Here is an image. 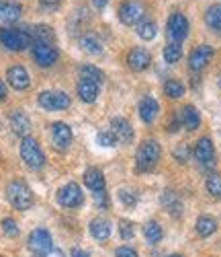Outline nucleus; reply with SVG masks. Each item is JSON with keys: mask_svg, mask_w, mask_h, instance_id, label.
<instances>
[{"mask_svg": "<svg viewBox=\"0 0 221 257\" xmlns=\"http://www.w3.org/2000/svg\"><path fill=\"white\" fill-rule=\"evenodd\" d=\"M162 157V148L156 140H146L142 142V146L138 148V155H136V169L138 171H152L154 167L158 165Z\"/></svg>", "mask_w": 221, "mask_h": 257, "instance_id": "obj_3", "label": "nucleus"}, {"mask_svg": "<svg viewBox=\"0 0 221 257\" xmlns=\"http://www.w3.org/2000/svg\"><path fill=\"white\" fill-rule=\"evenodd\" d=\"M39 3H41L43 7H48V9H56V7L62 5V0H39Z\"/></svg>", "mask_w": 221, "mask_h": 257, "instance_id": "obj_42", "label": "nucleus"}, {"mask_svg": "<svg viewBox=\"0 0 221 257\" xmlns=\"http://www.w3.org/2000/svg\"><path fill=\"white\" fill-rule=\"evenodd\" d=\"M29 249L35 257H48L54 249V241H52V234L46 228H35L29 234Z\"/></svg>", "mask_w": 221, "mask_h": 257, "instance_id": "obj_8", "label": "nucleus"}, {"mask_svg": "<svg viewBox=\"0 0 221 257\" xmlns=\"http://www.w3.org/2000/svg\"><path fill=\"white\" fill-rule=\"evenodd\" d=\"M6 99V87H4V82L0 80V101H4Z\"/></svg>", "mask_w": 221, "mask_h": 257, "instance_id": "obj_44", "label": "nucleus"}, {"mask_svg": "<svg viewBox=\"0 0 221 257\" xmlns=\"http://www.w3.org/2000/svg\"><path fill=\"white\" fill-rule=\"evenodd\" d=\"M96 140H98L100 146H106V148H113V146H117V142H119L113 132H100Z\"/></svg>", "mask_w": 221, "mask_h": 257, "instance_id": "obj_36", "label": "nucleus"}, {"mask_svg": "<svg viewBox=\"0 0 221 257\" xmlns=\"http://www.w3.org/2000/svg\"><path fill=\"white\" fill-rule=\"evenodd\" d=\"M144 234H146L148 243L156 245V243H160V239H162V226H160L156 220H150V222L144 226Z\"/></svg>", "mask_w": 221, "mask_h": 257, "instance_id": "obj_28", "label": "nucleus"}, {"mask_svg": "<svg viewBox=\"0 0 221 257\" xmlns=\"http://www.w3.org/2000/svg\"><path fill=\"white\" fill-rule=\"evenodd\" d=\"M72 257H90L86 251H82V249H72Z\"/></svg>", "mask_w": 221, "mask_h": 257, "instance_id": "obj_43", "label": "nucleus"}, {"mask_svg": "<svg viewBox=\"0 0 221 257\" xmlns=\"http://www.w3.org/2000/svg\"><path fill=\"white\" fill-rule=\"evenodd\" d=\"M119 198H121V202H123L127 208H134V206L138 204V194H134L131 189H121V191H119Z\"/></svg>", "mask_w": 221, "mask_h": 257, "instance_id": "obj_37", "label": "nucleus"}, {"mask_svg": "<svg viewBox=\"0 0 221 257\" xmlns=\"http://www.w3.org/2000/svg\"><path fill=\"white\" fill-rule=\"evenodd\" d=\"M84 183L86 187L92 191V194H96V191H104V175L102 171L96 169V167H90L84 171Z\"/></svg>", "mask_w": 221, "mask_h": 257, "instance_id": "obj_20", "label": "nucleus"}, {"mask_svg": "<svg viewBox=\"0 0 221 257\" xmlns=\"http://www.w3.org/2000/svg\"><path fill=\"white\" fill-rule=\"evenodd\" d=\"M39 105L48 111H64L70 107V97L64 91H43L39 93Z\"/></svg>", "mask_w": 221, "mask_h": 257, "instance_id": "obj_9", "label": "nucleus"}, {"mask_svg": "<svg viewBox=\"0 0 221 257\" xmlns=\"http://www.w3.org/2000/svg\"><path fill=\"white\" fill-rule=\"evenodd\" d=\"M20 15H23L20 5L10 3V0H0V23H14L20 19Z\"/></svg>", "mask_w": 221, "mask_h": 257, "instance_id": "obj_19", "label": "nucleus"}, {"mask_svg": "<svg viewBox=\"0 0 221 257\" xmlns=\"http://www.w3.org/2000/svg\"><path fill=\"white\" fill-rule=\"evenodd\" d=\"M117 13H119V21L123 25H138L144 21L146 5L142 0H123Z\"/></svg>", "mask_w": 221, "mask_h": 257, "instance_id": "obj_5", "label": "nucleus"}, {"mask_svg": "<svg viewBox=\"0 0 221 257\" xmlns=\"http://www.w3.org/2000/svg\"><path fill=\"white\" fill-rule=\"evenodd\" d=\"M172 155H174V159L178 161V163H186L188 157H190V146L182 142V144H178V146L174 148V153H172Z\"/></svg>", "mask_w": 221, "mask_h": 257, "instance_id": "obj_35", "label": "nucleus"}, {"mask_svg": "<svg viewBox=\"0 0 221 257\" xmlns=\"http://www.w3.org/2000/svg\"><path fill=\"white\" fill-rule=\"evenodd\" d=\"M182 58V46L180 44H170L164 48V60L168 64H174V62H178Z\"/></svg>", "mask_w": 221, "mask_h": 257, "instance_id": "obj_34", "label": "nucleus"}, {"mask_svg": "<svg viewBox=\"0 0 221 257\" xmlns=\"http://www.w3.org/2000/svg\"><path fill=\"white\" fill-rule=\"evenodd\" d=\"M164 95L168 99H180L184 95V84L180 80H176V78H168L164 82Z\"/></svg>", "mask_w": 221, "mask_h": 257, "instance_id": "obj_26", "label": "nucleus"}, {"mask_svg": "<svg viewBox=\"0 0 221 257\" xmlns=\"http://www.w3.org/2000/svg\"><path fill=\"white\" fill-rule=\"evenodd\" d=\"M115 257H138V251L131 247H119L115 251Z\"/></svg>", "mask_w": 221, "mask_h": 257, "instance_id": "obj_40", "label": "nucleus"}, {"mask_svg": "<svg viewBox=\"0 0 221 257\" xmlns=\"http://www.w3.org/2000/svg\"><path fill=\"white\" fill-rule=\"evenodd\" d=\"M180 121H182V125L186 127L188 132L196 130V127L201 125V115H198L196 107H192V105H184V107H182V111H180Z\"/></svg>", "mask_w": 221, "mask_h": 257, "instance_id": "obj_22", "label": "nucleus"}, {"mask_svg": "<svg viewBox=\"0 0 221 257\" xmlns=\"http://www.w3.org/2000/svg\"><path fill=\"white\" fill-rule=\"evenodd\" d=\"M0 226H2V232L6 234V237H16L18 234V226L12 218H4L2 222H0Z\"/></svg>", "mask_w": 221, "mask_h": 257, "instance_id": "obj_38", "label": "nucleus"}, {"mask_svg": "<svg viewBox=\"0 0 221 257\" xmlns=\"http://www.w3.org/2000/svg\"><path fill=\"white\" fill-rule=\"evenodd\" d=\"M194 159L198 161V165L207 167V169H211L215 165V148H213L211 138L203 136L201 140L196 142V146H194Z\"/></svg>", "mask_w": 221, "mask_h": 257, "instance_id": "obj_12", "label": "nucleus"}, {"mask_svg": "<svg viewBox=\"0 0 221 257\" xmlns=\"http://www.w3.org/2000/svg\"><path fill=\"white\" fill-rule=\"evenodd\" d=\"M6 80H8L10 87L16 89V91H25V89H29V84H31V76H29L27 68H23V66H10L6 70Z\"/></svg>", "mask_w": 221, "mask_h": 257, "instance_id": "obj_15", "label": "nucleus"}, {"mask_svg": "<svg viewBox=\"0 0 221 257\" xmlns=\"http://www.w3.org/2000/svg\"><path fill=\"white\" fill-rule=\"evenodd\" d=\"M106 3H108V0H92V5H94L96 9H104Z\"/></svg>", "mask_w": 221, "mask_h": 257, "instance_id": "obj_45", "label": "nucleus"}, {"mask_svg": "<svg viewBox=\"0 0 221 257\" xmlns=\"http://www.w3.org/2000/svg\"><path fill=\"white\" fill-rule=\"evenodd\" d=\"M188 19L182 13H172L168 17V25H166V33L170 37L172 44H182V41L188 37Z\"/></svg>", "mask_w": 221, "mask_h": 257, "instance_id": "obj_6", "label": "nucleus"}, {"mask_svg": "<svg viewBox=\"0 0 221 257\" xmlns=\"http://www.w3.org/2000/svg\"><path fill=\"white\" fill-rule=\"evenodd\" d=\"M196 232L201 234V237H211V234L217 230V222H215V218H211V216H201L196 220Z\"/></svg>", "mask_w": 221, "mask_h": 257, "instance_id": "obj_27", "label": "nucleus"}, {"mask_svg": "<svg viewBox=\"0 0 221 257\" xmlns=\"http://www.w3.org/2000/svg\"><path fill=\"white\" fill-rule=\"evenodd\" d=\"M156 33H158V25L154 23V21H142V23H138V35L142 39L150 41L156 37Z\"/></svg>", "mask_w": 221, "mask_h": 257, "instance_id": "obj_31", "label": "nucleus"}, {"mask_svg": "<svg viewBox=\"0 0 221 257\" xmlns=\"http://www.w3.org/2000/svg\"><path fill=\"white\" fill-rule=\"evenodd\" d=\"M205 23H207L215 33L221 35V5H213V7L207 9V13H205Z\"/></svg>", "mask_w": 221, "mask_h": 257, "instance_id": "obj_25", "label": "nucleus"}, {"mask_svg": "<svg viewBox=\"0 0 221 257\" xmlns=\"http://www.w3.org/2000/svg\"><path fill=\"white\" fill-rule=\"evenodd\" d=\"M158 113H160V103L154 97H144L140 101V117H142V121L152 123L154 119L158 117Z\"/></svg>", "mask_w": 221, "mask_h": 257, "instance_id": "obj_16", "label": "nucleus"}, {"mask_svg": "<svg viewBox=\"0 0 221 257\" xmlns=\"http://www.w3.org/2000/svg\"><path fill=\"white\" fill-rule=\"evenodd\" d=\"M31 54H33V60L43 68H50L58 62L60 58V52L54 44H48V41H33L31 46Z\"/></svg>", "mask_w": 221, "mask_h": 257, "instance_id": "obj_7", "label": "nucleus"}, {"mask_svg": "<svg viewBox=\"0 0 221 257\" xmlns=\"http://www.w3.org/2000/svg\"><path fill=\"white\" fill-rule=\"evenodd\" d=\"M211 58H213V48L211 46H196L188 56V68L192 72H201L211 62Z\"/></svg>", "mask_w": 221, "mask_h": 257, "instance_id": "obj_13", "label": "nucleus"}, {"mask_svg": "<svg viewBox=\"0 0 221 257\" xmlns=\"http://www.w3.org/2000/svg\"><path fill=\"white\" fill-rule=\"evenodd\" d=\"M10 127H12V132L16 134V136H29V132H31V119L27 117V113H23V111H14L12 115H10Z\"/></svg>", "mask_w": 221, "mask_h": 257, "instance_id": "obj_21", "label": "nucleus"}, {"mask_svg": "<svg viewBox=\"0 0 221 257\" xmlns=\"http://www.w3.org/2000/svg\"><path fill=\"white\" fill-rule=\"evenodd\" d=\"M152 64V54L146 48H134L127 54V66L134 72H144Z\"/></svg>", "mask_w": 221, "mask_h": 257, "instance_id": "obj_14", "label": "nucleus"}, {"mask_svg": "<svg viewBox=\"0 0 221 257\" xmlns=\"http://www.w3.org/2000/svg\"><path fill=\"white\" fill-rule=\"evenodd\" d=\"M0 44L10 52H23L33 46V35L29 29L4 27V29H0Z\"/></svg>", "mask_w": 221, "mask_h": 257, "instance_id": "obj_1", "label": "nucleus"}, {"mask_svg": "<svg viewBox=\"0 0 221 257\" xmlns=\"http://www.w3.org/2000/svg\"><path fill=\"white\" fill-rule=\"evenodd\" d=\"M58 202L64 208H78V206H82L84 194H82L80 185L74 183V181H70V183H66L64 187H60L58 189Z\"/></svg>", "mask_w": 221, "mask_h": 257, "instance_id": "obj_10", "label": "nucleus"}, {"mask_svg": "<svg viewBox=\"0 0 221 257\" xmlns=\"http://www.w3.org/2000/svg\"><path fill=\"white\" fill-rule=\"evenodd\" d=\"M110 132H113L117 136V140H121V142L134 140V127H131V123L125 117H115L110 121Z\"/></svg>", "mask_w": 221, "mask_h": 257, "instance_id": "obj_18", "label": "nucleus"}, {"mask_svg": "<svg viewBox=\"0 0 221 257\" xmlns=\"http://www.w3.org/2000/svg\"><path fill=\"white\" fill-rule=\"evenodd\" d=\"M98 91H100V84L98 82H92V80H88V78H80L78 80V97L84 103H94L96 97H98Z\"/></svg>", "mask_w": 221, "mask_h": 257, "instance_id": "obj_17", "label": "nucleus"}, {"mask_svg": "<svg viewBox=\"0 0 221 257\" xmlns=\"http://www.w3.org/2000/svg\"><path fill=\"white\" fill-rule=\"evenodd\" d=\"M80 78H88L92 82H104V72L98 70L96 66H92V64H84V66L80 68Z\"/></svg>", "mask_w": 221, "mask_h": 257, "instance_id": "obj_30", "label": "nucleus"}, {"mask_svg": "<svg viewBox=\"0 0 221 257\" xmlns=\"http://www.w3.org/2000/svg\"><path fill=\"white\" fill-rule=\"evenodd\" d=\"M80 46H82V50H84L86 54H92V56H100V54H102V44H100V39H98L96 35H92V33L82 35Z\"/></svg>", "mask_w": 221, "mask_h": 257, "instance_id": "obj_24", "label": "nucleus"}, {"mask_svg": "<svg viewBox=\"0 0 221 257\" xmlns=\"http://www.w3.org/2000/svg\"><path fill=\"white\" fill-rule=\"evenodd\" d=\"M219 87H221V74H219Z\"/></svg>", "mask_w": 221, "mask_h": 257, "instance_id": "obj_47", "label": "nucleus"}, {"mask_svg": "<svg viewBox=\"0 0 221 257\" xmlns=\"http://www.w3.org/2000/svg\"><path fill=\"white\" fill-rule=\"evenodd\" d=\"M162 202H164V206L168 208V212L172 214V216H180L182 214V204L178 202V198H176L172 191H164Z\"/></svg>", "mask_w": 221, "mask_h": 257, "instance_id": "obj_29", "label": "nucleus"}, {"mask_svg": "<svg viewBox=\"0 0 221 257\" xmlns=\"http://www.w3.org/2000/svg\"><path fill=\"white\" fill-rule=\"evenodd\" d=\"M72 138H74V134H72V127L68 123L56 121L52 125V142H54V146L58 148V151H62V153L68 151L70 144H72Z\"/></svg>", "mask_w": 221, "mask_h": 257, "instance_id": "obj_11", "label": "nucleus"}, {"mask_svg": "<svg viewBox=\"0 0 221 257\" xmlns=\"http://www.w3.org/2000/svg\"><path fill=\"white\" fill-rule=\"evenodd\" d=\"M20 159H23L25 165L33 171H37V169H41L43 165H46V155H43L39 142L31 136H25L23 140H20Z\"/></svg>", "mask_w": 221, "mask_h": 257, "instance_id": "obj_4", "label": "nucleus"}, {"mask_svg": "<svg viewBox=\"0 0 221 257\" xmlns=\"http://www.w3.org/2000/svg\"><path fill=\"white\" fill-rule=\"evenodd\" d=\"M168 257H184V255H180V253H174V255H168Z\"/></svg>", "mask_w": 221, "mask_h": 257, "instance_id": "obj_46", "label": "nucleus"}, {"mask_svg": "<svg viewBox=\"0 0 221 257\" xmlns=\"http://www.w3.org/2000/svg\"><path fill=\"white\" fill-rule=\"evenodd\" d=\"M31 35H33V41H48V44H54L56 39L52 27L48 25H37L35 29H31Z\"/></svg>", "mask_w": 221, "mask_h": 257, "instance_id": "obj_32", "label": "nucleus"}, {"mask_svg": "<svg viewBox=\"0 0 221 257\" xmlns=\"http://www.w3.org/2000/svg\"><path fill=\"white\" fill-rule=\"evenodd\" d=\"M119 226H121L119 230H121V237H123V239H127V241L134 239V224H131L129 220H121Z\"/></svg>", "mask_w": 221, "mask_h": 257, "instance_id": "obj_39", "label": "nucleus"}, {"mask_svg": "<svg viewBox=\"0 0 221 257\" xmlns=\"http://www.w3.org/2000/svg\"><path fill=\"white\" fill-rule=\"evenodd\" d=\"M94 200H96L98 208H106V206H108V196H106V191H96V194H94Z\"/></svg>", "mask_w": 221, "mask_h": 257, "instance_id": "obj_41", "label": "nucleus"}, {"mask_svg": "<svg viewBox=\"0 0 221 257\" xmlns=\"http://www.w3.org/2000/svg\"><path fill=\"white\" fill-rule=\"evenodd\" d=\"M90 234L96 241H104L110 237V222L104 218H94L90 222Z\"/></svg>", "mask_w": 221, "mask_h": 257, "instance_id": "obj_23", "label": "nucleus"}, {"mask_svg": "<svg viewBox=\"0 0 221 257\" xmlns=\"http://www.w3.org/2000/svg\"><path fill=\"white\" fill-rule=\"evenodd\" d=\"M205 187L215 200H221V173H211L205 181Z\"/></svg>", "mask_w": 221, "mask_h": 257, "instance_id": "obj_33", "label": "nucleus"}, {"mask_svg": "<svg viewBox=\"0 0 221 257\" xmlns=\"http://www.w3.org/2000/svg\"><path fill=\"white\" fill-rule=\"evenodd\" d=\"M6 198L12 208L16 210H29L33 206V191L23 179H14L6 187Z\"/></svg>", "mask_w": 221, "mask_h": 257, "instance_id": "obj_2", "label": "nucleus"}]
</instances>
